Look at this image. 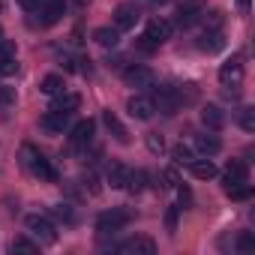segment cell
<instances>
[{
  "label": "cell",
  "mask_w": 255,
  "mask_h": 255,
  "mask_svg": "<svg viewBox=\"0 0 255 255\" xmlns=\"http://www.w3.org/2000/svg\"><path fill=\"white\" fill-rule=\"evenodd\" d=\"M222 45H225L222 30H207V33H201V36H198V48H201V51H207V54L219 51Z\"/></svg>",
  "instance_id": "603a6c76"
},
{
  "label": "cell",
  "mask_w": 255,
  "mask_h": 255,
  "mask_svg": "<svg viewBox=\"0 0 255 255\" xmlns=\"http://www.w3.org/2000/svg\"><path fill=\"white\" fill-rule=\"evenodd\" d=\"M129 222H132V210H126V207H111V210L99 213L96 231H99V234H114V231H120L123 225H129Z\"/></svg>",
  "instance_id": "3957f363"
},
{
  "label": "cell",
  "mask_w": 255,
  "mask_h": 255,
  "mask_svg": "<svg viewBox=\"0 0 255 255\" xmlns=\"http://www.w3.org/2000/svg\"><path fill=\"white\" fill-rule=\"evenodd\" d=\"M234 249H237V252H252V249H255V237H252V231H240Z\"/></svg>",
  "instance_id": "1f68e13d"
},
{
  "label": "cell",
  "mask_w": 255,
  "mask_h": 255,
  "mask_svg": "<svg viewBox=\"0 0 255 255\" xmlns=\"http://www.w3.org/2000/svg\"><path fill=\"white\" fill-rule=\"evenodd\" d=\"M63 87H66V84H63V78H60V75H45V78L39 81V90H42L45 96H60V93H63Z\"/></svg>",
  "instance_id": "d4e9b609"
},
{
  "label": "cell",
  "mask_w": 255,
  "mask_h": 255,
  "mask_svg": "<svg viewBox=\"0 0 255 255\" xmlns=\"http://www.w3.org/2000/svg\"><path fill=\"white\" fill-rule=\"evenodd\" d=\"M9 105H12V90L0 87V108H9Z\"/></svg>",
  "instance_id": "8d00e7d4"
},
{
  "label": "cell",
  "mask_w": 255,
  "mask_h": 255,
  "mask_svg": "<svg viewBox=\"0 0 255 255\" xmlns=\"http://www.w3.org/2000/svg\"><path fill=\"white\" fill-rule=\"evenodd\" d=\"M36 12L42 15L39 24H42V27H51V24H57L60 15H63V0H42V6H39Z\"/></svg>",
  "instance_id": "4fadbf2b"
},
{
  "label": "cell",
  "mask_w": 255,
  "mask_h": 255,
  "mask_svg": "<svg viewBox=\"0 0 255 255\" xmlns=\"http://www.w3.org/2000/svg\"><path fill=\"white\" fill-rule=\"evenodd\" d=\"M186 168H189V174H192L195 180H213V177H216V165H213L207 156H204V159H192Z\"/></svg>",
  "instance_id": "d6986e66"
},
{
  "label": "cell",
  "mask_w": 255,
  "mask_h": 255,
  "mask_svg": "<svg viewBox=\"0 0 255 255\" xmlns=\"http://www.w3.org/2000/svg\"><path fill=\"white\" fill-rule=\"evenodd\" d=\"M111 18H114V27H117V30H132V27L138 24L141 12H138V6H132V3H120Z\"/></svg>",
  "instance_id": "30bf717a"
},
{
  "label": "cell",
  "mask_w": 255,
  "mask_h": 255,
  "mask_svg": "<svg viewBox=\"0 0 255 255\" xmlns=\"http://www.w3.org/2000/svg\"><path fill=\"white\" fill-rule=\"evenodd\" d=\"M144 183H147V171H141V168H138V171H129V174H126L123 189H129V192L135 195V192H141V189H144Z\"/></svg>",
  "instance_id": "484cf974"
},
{
  "label": "cell",
  "mask_w": 255,
  "mask_h": 255,
  "mask_svg": "<svg viewBox=\"0 0 255 255\" xmlns=\"http://www.w3.org/2000/svg\"><path fill=\"white\" fill-rule=\"evenodd\" d=\"M18 3H21V6H24L27 12H36V9L42 6V0H18Z\"/></svg>",
  "instance_id": "f35d334b"
},
{
  "label": "cell",
  "mask_w": 255,
  "mask_h": 255,
  "mask_svg": "<svg viewBox=\"0 0 255 255\" xmlns=\"http://www.w3.org/2000/svg\"><path fill=\"white\" fill-rule=\"evenodd\" d=\"M240 81H243V57L234 54L219 66V84L222 87H240Z\"/></svg>",
  "instance_id": "52a82bcc"
},
{
  "label": "cell",
  "mask_w": 255,
  "mask_h": 255,
  "mask_svg": "<svg viewBox=\"0 0 255 255\" xmlns=\"http://www.w3.org/2000/svg\"><path fill=\"white\" fill-rule=\"evenodd\" d=\"M69 117L72 114H60V111H48L42 120H39V126L48 132V135H63L66 132V126H69Z\"/></svg>",
  "instance_id": "7c38bea8"
},
{
  "label": "cell",
  "mask_w": 255,
  "mask_h": 255,
  "mask_svg": "<svg viewBox=\"0 0 255 255\" xmlns=\"http://www.w3.org/2000/svg\"><path fill=\"white\" fill-rule=\"evenodd\" d=\"M126 111L135 120H150L156 114V105H153V96H144V93H135L126 99Z\"/></svg>",
  "instance_id": "9c48e42d"
},
{
  "label": "cell",
  "mask_w": 255,
  "mask_h": 255,
  "mask_svg": "<svg viewBox=\"0 0 255 255\" xmlns=\"http://www.w3.org/2000/svg\"><path fill=\"white\" fill-rule=\"evenodd\" d=\"M153 6H165V3H171V0H150Z\"/></svg>",
  "instance_id": "b9f144b4"
},
{
  "label": "cell",
  "mask_w": 255,
  "mask_h": 255,
  "mask_svg": "<svg viewBox=\"0 0 255 255\" xmlns=\"http://www.w3.org/2000/svg\"><path fill=\"white\" fill-rule=\"evenodd\" d=\"M240 126H243V132H255V108H240Z\"/></svg>",
  "instance_id": "4dcf8cb0"
},
{
  "label": "cell",
  "mask_w": 255,
  "mask_h": 255,
  "mask_svg": "<svg viewBox=\"0 0 255 255\" xmlns=\"http://www.w3.org/2000/svg\"><path fill=\"white\" fill-rule=\"evenodd\" d=\"M102 120H105V126H108V132L114 135V141H120V144H129V132H126V126L120 123V117L108 108V111H102Z\"/></svg>",
  "instance_id": "2e32d148"
},
{
  "label": "cell",
  "mask_w": 255,
  "mask_h": 255,
  "mask_svg": "<svg viewBox=\"0 0 255 255\" xmlns=\"http://www.w3.org/2000/svg\"><path fill=\"white\" fill-rule=\"evenodd\" d=\"M123 81L129 84V87H135V90H153L156 87V75H153V69H147V66H129V69H123Z\"/></svg>",
  "instance_id": "5b68a950"
},
{
  "label": "cell",
  "mask_w": 255,
  "mask_h": 255,
  "mask_svg": "<svg viewBox=\"0 0 255 255\" xmlns=\"http://www.w3.org/2000/svg\"><path fill=\"white\" fill-rule=\"evenodd\" d=\"M135 45H138V51H144V54H150V51H156V48H159V45H156V42H150L147 36H141Z\"/></svg>",
  "instance_id": "d590c367"
},
{
  "label": "cell",
  "mask_w": 255,
  "mask_h": 255,
  "mask_svg": "<svg viewBox=\"0 0 255 255\" xmlns=\"http://www.w3.org/2000/svg\"><path fill=\"white\" fill-rule=\"evenodd\" d=\"M177 213H180V207H168V213H165V228L171 234L177 231Z\"/></svg>",
  "instance_id": "e575fe53"
},
{
  "label": "cell",
  "mask_w": 255,
  "mask_h": 255,
  "mask_svg": "<svg viewBox=\"0 0 255 255\" xmlns=\"http://www.w3.org/2000/svg\"><path fill=\"white\" fill-rule=\"evenodd\" d=\"M15 72H18L15 57H0V78H9V75H15Z\"/></svg>",
  "instance_id": "d6a6232c"
},
{
  "label": "cell",
  "mask_w": 255,
  "mask_h": 255,
  "mask_svg": "<svg viewBox=\"0 0 255 255\" xmlns=\"http://www.w3.org/2000/svg\"><path fill=\"white\" fill-rule=\"evenodd\" d=\"M93 42L102 48H117L120 45V30L117 27H96L93 30Z\"/></svg>",
  "instance_id": "ffe728a7"
},
{
  "label": "cell",
  "mask_w": 255,
  "mask_h": 255,
  "mask_svg": "<svg viewBox=\"0 0 255 255\" xmlns=\"http://www.w3.org/2000/svg\"><path fill=\"white\" fill-rule=\"evenodd\" d=\"M24 225H27V231L36 237L39 246H54V243H57V228H54V219H51V216L30 213V216L24 219Z\"/></svg>",
  "instance_id": "7a4b0ae2"
},
{
  "label": "cell",
  "mask_w": 255,
  "mask_h": 255,
  "mask_svg": "<svg viewBox=\"0 0 255 255\" xmlns=\"http://www.w3.org/2000/svg\"><path fill=\"white\" fill-rule=\"evenodd\" d=\"M171 30H174V24H171V21H165V18H150V21H147V27H144V36H147L150 42L162 45L165 39H171Z\"/></svg>",
  "instance_id": "8fae6325"
},
{
  "label": "cell",
  "mask_w": 255,
  "mask_h": 255,
  "mask_svg": "<svg viewBox=\"0 0 255 255\" xmlns=\"http://www.w3.org/2000/svg\"><path fill=\"white\" fill-rule=\"evenodd\" d=\"M48 216H51V219H57V222H66V225H72V222H75V213H72V204H54Z\"/></svg>",
  "instance_id": "83f0119b"
},
{
  "label": "cell",
  "mask_w": 255,
  "mask_h": 255,
  "mask_svg": "<svg viewBox=\"0 0 255 255\" xmlns=\"http://www.w3.org/2000/svg\"><path fill=\"white\" fill-rule=\"evenodd\" d=\"M9 252H12V255H36V252H39V243L30 240L27 234H18V237L9 240Z\"/></svg>",
  "instance_id": "44dd1931"
},
{
  "label": "cell",
  "mask_w": 255,
  "mask_h": 255,
  "mask_svg": "<svg viewBox=\"0 0 255 255\" xmlns=\"http://www.w3.org/2000/svg\"><path fill=\"white\" fill-rule=\"evenodd\" d=\"M162 180H165V186H171V189H174V186H177V171H174V168H168V171L162 174Z\"/></svg>",
  "instance_id": "74e56055"
},
{
  "label": "cell",
  "mask_w": 255,
  "mask_h": 255,
  "mask_svg": "<svg viewBox=\"0 0 255 255\" xmlns=\"http://www.w3.org/2000/svg\"><path fill=\"white\" fill-rule=\"evenodd\" d=\"M93 135H96V120H78L75 126H72V132H69V147L75 150V153H81V150H87L90 144H93Z\"/></svg>",
  "instance_id": "277c9868"
},
{
  "label": "cell",
  "mask_w": 255,
  "mask_h": 255,
  "mask_svg": "<svg viewBox=\"0 0 255 255\" xmlns=\"http://www.w3.org/2000/svg\"><path fill=\"white\" fill-rule=\"evenodd\" d=\"M171 156H174V165H189V162L195 159V156H192V147H189V144H177Z\"/></svg>",
  "instance_id": "f546056e"
},
{
  "label": "cell",
  "mask_w": 255,
  "mask_h": 255,
  "mask_svg": "<svg viewBox=\"0 0 255 255\" xmlns=\"http://www.w3.org/2000/svg\"><path fill=\"white\" fill-rule=\"evenodd\" d=\"M225 195L231 201H249L252 198V186L249 183H234V186H225Z\"/></svg>",
  "instance_id": "4316f807"
},
{
  "label": "cell",
  "mask_w": 255,
  "mask_h": 255,
  "mask_svg": "<svg viewBox=\"0 0 255 255\" xmlns=\"http://www.w3.org/2000/svg\"><path fill=\"white\" fill-rule=\"evenodd\" d=\"M219 147H222V141L216 138V135H195V150L201 153V156H213V153H219Z\"/></svg>",
  "instance_id": "cb8c5ba5"
},
{
  "label": "cell",
  "mask_w": 255,
  "mask_h": 255,
  "mask_svg": "<svg viewBox=\"0 0 255 255\" xmlns=\"http://www.w3.org/2000/svg\"><path fill=\"white\" fill-rule=\"evenodd\" d=\"M237 3H240V9H243V12H249V0H237Z\"/></svg>",
  "instance_id": "60d3db41"
},
{
  "label": "cell",
  "mask_w": 255,
  "mask_h": 255,
  "mask_svg": "<svg viewBox=\"0 0 255 255\" xmlns=\"http://www.w3.org/2000/svg\"><path fill=\"white\" fill-rule=\"evenodd\" d=\"M21 168H24L27 174H33V177L45 180V183H57V171L51 168V162H48L33 144H21Z\"/></svg>",
  "instance_id": "6da1fadb"
},
{
  "label": "cell",
  "mask_w": 255,
  "mask_h": 255,
  "mask_svg": "<svg viewBox=\"0 0 255 255\" xmlns=\"http://www.w3.org/2000/svg\"><path fill=\"white\" fill-rule=\"evenodd\" d=\"M249 180V168L243 159H231L225 165V186H234V183H246Z\"/></svg>",
  "instance_id": "ac0fdd59"
},
{
  "label": "cell",
  "mask_w": 255,
  "mask_h": 255,
  "mask_svg": "<svg viewBox=\"0 0 255 255\" xmlns=\"http://www.w3.org/2000/svg\"><path fill=\"white\" fill-rule=\"evenodd\" d=\"M144 144H147V150H150L153 156H159V153L165 150V141H162L159 132H147V135H144Z\"/></svg>",
  "instance_id": "f1b7e54d"
},
{
  "label": "cell",
  "mask_w": 255,
  "mask_h": 255,
  "mask_svg": "<svg viewBox=\"0 0 255 255\" xmlns=\"http://www.w3.org/2000/svg\"><path fill=\"white\" fill-rule=\"evenodd\" d=\"M126 174H129V168H126L123 162H108V168H105V180L111 183V189H123Z\"/></svg>",
  "instance_id": "7402d4cb"
},
{
  "label": "cell",
  "mask_w": 255,
  "mask_h": 255,
  "mask_svg": "<svg viewBox=\"0 0 255 255\" xmlns=\"http://www.w3.org/2000/svg\"><path fill=\"white\" fill-rule=\"evenodd\" d=\"M201 18V0H186L177 9V27H192Z\"/></svg>",
  "instance_id": "5bb4252c"
},
{
  "label": "cell",
  "mask_w": 255,
  "mask_h": 255,
  "mask_svg": "<svg viewBox=\"0 0 255 255\" xmlns=\"http://www.w3.org/2000/svg\"><path fill=\"white\" fill-rule=\"evenodd\" d=\"M54 102H51V108L48 111H60V114H72V111H78V105H81V96L78 93H60V96H51Z\"/></svg>",
  "instance_id": "e0dca14e"
},
{
  "label": "cell",
  "mask_w": 255,
  "mask_h": 255,
  "mask_svg": "<svg viewBox=\"0 0 255 255\" xmlns=\"http://www.w3.org/2000/svg\"><path fill=\"white\" fill-rule=\"evenodd\" d=\"M81 183H84V189H87L90 195H99V192H102V186H99V177H96L93 171H87V174L81 177Z\"/></svg>",
  "instance_id": "836d02e7"
},
{
  "label": "cell",
  "mask_w": 255,
  "mask_h": 255,
  "mask_svg": "<svg viewBox=\"0 0 255 255\" xmlns=\"http://www.w3.org/2000/svg\"><path fill=\"white\" fill-rule=\"evenodd\" d=\"M201 123L207 126L210 132H219L222 126H225V111L219 105H204L201 108Z\"/></svg>",
  "instance_id": "9a60e30c"
},
{
  "label": "cell",
  "mask_w": 255,
  "mask_h": 255,
  "mask_svg": "<svg viewBox=\"0 0 255 255\" xmlns=\"http://www.w3.org/2000/svg\"><path fill=\"white\" fill-rule=\"evenodd\" d=\"M114 252L120 255H153L156 252V243L144 234H135L129 240H123V243H114Z\"/></svg>",
  "instance_id": "8992f818"
},
{
  "label": "cell",
  "mask_w": 255,
  "mask_h": 255,
  "mask_svg": "<svg viewBox=\"0 0 255 255\" xmlns=\"http://www.w3.org/2000/svg\"><path fill=\"white\" fill-rule=\"evenodd\" d=\"M0 39H3V27H0Z\"/></svg>",
  "instance_id": "7bdbcfd3"
},
{
  "label": "cell",
  "mask_w": 255,
  "mask_h": 255,
  "mask_svg": "<svg viewBox=\"0 0 255 255\" xmlns=\"http://www.w3.org/2000/svg\"><path fill=\"white\" fill-rule=\"evenodd\" d=\"M177 198H180V204H192V192L189 189H177Z\"/></svg>",
  "instance_id": "ab89813d"
},
{
  "label": "cell",
  "mask_w": 255,
  "mask_h": 255,
  "mask_svg": "<svg viewBox=\"0 0 255 255\" xmlns=\"http://www.w3.org/2000/svg\"><path fill=\"white\" fill-rule=\"evenodd\" d=\"M156 90V96H153V105H156V111H162V114H177L180 111V93H177V87H153Z\"/></svg>",
  "instance_id": "ba28073f"
}]
</instances>
